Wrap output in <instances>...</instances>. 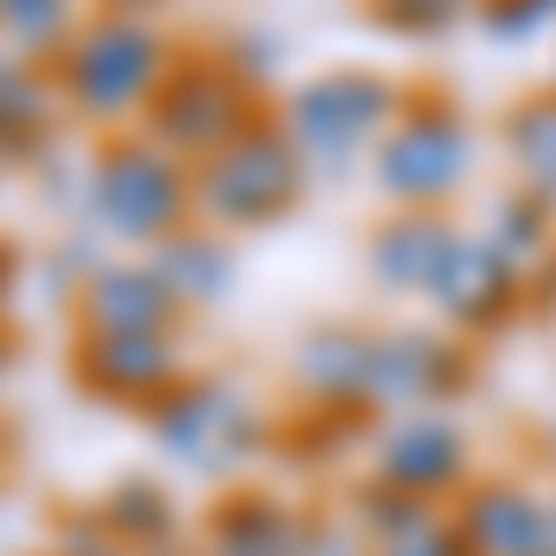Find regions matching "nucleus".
<instances>
[{
    "label": "nucleus",
    "mask_w": 556,
    "mask_h": 556,
    "mask_svg": "<svg viewBox=\"0 0 556 556\" xmlns=\"http://www.w3.org/2000/svg\"><path fill=\"white\" fill-rule=\"evenodd\" d=\"M290 193H298V141H282V134H238L201 172V201L223 223H267Z\"/></svg>",
    "instance_id": "nucleus-1"
},
{
    "label": "nucleus",
    "mask_w": 556,
    "mask_h": 556,
    "mask_svg": "<svg viewBox=\"0 0 556 556\" xmlns=\"http://www.w3.org/2000/svg\"><path fill=\"white\" fill-rule=\"evenodd\" d=\"M149 83H156V38L141 23H97L67 60V89L83 112H127Z\"/></svg>",
    "instance_id": "nucleus-2"
},
{
    "label": "nucleus",
    "mask_w": 556,
    "mask_h": 556,
    "mask_svg": "<svg viewBox=\"0 0 556 556\" xmlns=\"http://www.w3.org/2000/svg\"><path fill=\"white\" fill-rule=\"evenodd\" d=\"M97 208H104L112 230H127V238H156L186 208V178L156 149H112L104 172H97Z\"/></svg>",
    "instance_id": "nucleus-3"
},
{
    "label": "nucleus",
    "mask_w": 556,
    "mask_h": 556,
    "mask_svg": "<svg viewBox=\"0 0 556 556\" xmlns=\"http://www.w3.org/2000/svg\"><path fill=\"white\" fill-rule=\"evenodd\" d=\"M386 119V89L356 83V75H334V83H312L298 97V112H290V134H298L304 156H327V164H342L356 156L371 127Z\"/></svg>",
    "instance_id": "nucleus-4"
},
{
    "label": "nucleus",
    "mask_w": 556,
    "mask_h": 556,
    "mask_svg": "<svg viewBox=\"0 0 556 556\" xmlns=\"http://www.w3.org/2000/svg\"><path fill=\"white\" fill-rule=\"evenodd\" d=\"M460 172H468V134L453 127L445 112L408 119V127L386 141V156H379V178L401 193V201H430V193H445Z\"/></svg>",
    "instance_id": "nucleus-5"
},
{
    "label": "nucleus",
    "mask_w": 556,
    "mask_h": 556,
    "mask_svg": "<svg viewBox=\"0 0 556 556\" xmlns=\"http://www.w3.org/2000/svg\"><path fill=\"white\" fill-rule=\"evenodd\" d=\"M89 319H97V334H164V319H172V282L164 275H141V267H112V275H97L89 282Z\"/></svg>",
    "instance_id": "nucleus-6"
},
{
    "label": "nucleus",
    "mask_w": 556,
    "mask_h": 556,
    "mask_svg": "<svg viewBox=\"0 0 556 556\" xmlns=\"http://www.w3.org/2000/svg\"><path fill=\"white\" fill-rule=\"evenodd\" d=\"M164 134H172L178 149H223V141H238V89L223 83V75H193L164 104Z\"/></svg>",
    "instance_id": "nucleus-7"
},
{
    "label": "nucleus",
    "mask_w": 556,
    "mask_h": 556,
    "mask_svg": "<svg viewBox=\"0 0 556 556\" xmlns=\"http://www.w3.org/2000/svg\"><path fill=\"white\" fill-rule=\"evenodd\" d=\"M89 379L112 393H141V386L172 379V342L164 334H97L89 342Z\"/></svg>",
    "instance_id": "nucleus-8"
},
{
    "label": "nucleus",
    "mask_w": 556,
    "mask_h": 556,
    "mask_svg": "<svg viewBox=\"0 0 556 556\" xmlns=\"http://www.w3.org/2000/svg\"><path fill=\"white\" fill-rule=\"evenodd\" d=\"M386 475H393L408 497H430V490H445V482L460 475V438H453L445 424L401 430V438L386 445Z\"/></svg>",
    "instance_id": "nucleus-9"
},
{
    "label": "nucleus",
    "mask_w": 556,
    "mask_h": 556,
    "mask_svg": "<svg viewBox=\"0 0 556 556\" xmlns=\"http://www.w3.org/2000/svg\"><path fill=\"white\" fill-rule=\"evenodd\" d=\"M542 534H549V513L513 490H490L475 505V549L482 556H542Z\"/></svg>",
    "instance_id": "nucleus-10"
},
{
    "label": "nucleus",
    "mask_w": 556,
    "mask_h": 556,
    "mask_svg": "<svg viewBox=\"0 0 556 556\" xmlns=\"http://www.w3.org/2000/svg\"><path fill=\"white\" fill-rule=\"evenodd\" d=\"M445 253H453V238H445L438 223H424V215H408L401 230L379 238V282H393V290H424V282H438Z\"/></svg>",
    "instance_id": "nucleus-11"
},
{
    "label": "nucleus",
    "mask_w": 556,
    "mask_h": 556,
    "mask_svg": "<svg viewBox=\"0 0 556 556\" xmlns=\"http://www.w3.org/2000/svg\"><path fill=\"white\" fill-rule=\"evenodd\" d=\"M505 282H513V267H505L497 245H453L430 290L453 304V312H490V304L505 298Z\"/></svg>",
    "instance_id": "nucleus-12"
},
{
    "label": "nucleus",
    "mask_w": 556,
    "mask_h": 556,
    "mask_svg": "<svg viewBox=\"0 0 556 556\" xmlns=\"http://www.w3.org/2000/svg\"><path fill=\"white\" fill-rule=\"evenodd\" d=\"M513 149H519V172L534 178L542 193H556V104H527L519 112Z\"/></svg>",
    "instance_id": "nucleus-13"
},
{
    "label": "nucleus",
    "mask_w": 556,
    "mask_h": 556,
    "mask_svg": "<svg viewBox=\"0 0 556 556\" xmlns=\"http://www.w3.org/2000/svg\"><path fill=\"white\" fill-rule=\"evenodd\" d=\"M164 282H172V290H186V298H215V290L230 282V267H223V253H215V245H172Z\"/></svg>",
    "instance_id": "nucleus-14"
},
{
    "label": "nucleus",
    "mask_w": 556,
    "mask_h": 556,
    "mask_svg": "<svg viewBox=\"0 0 556 556\" xmlns=\"http://www.w3.org/2000/svg\"><path fill=\"white\" fill-rule=\"evenodd\" d=\"M0 15H8V30H15L23 45H45V38H60L67 0H0Z\"/></svg>",
    "instance_id": "nucleus-15"
},
{
    "label": "nucleus",
    "mask_w": 556,
    "mask_h": 556,
    "mask_svg": "<svg viewBox=\"0 0 556 556\" xmlns=\"http://www.w3.org/2000/svg\"><path fill=\"white\" fill-rule=\"evenodd\" d=\"M393 8H401V15H416V23H424V15H445V8H453V0H393Z\"/></svg>",
    "instance_id": "nucleus-16"
},
{
    "label": "nucleus",
    "mask_w": 556,
    "mask_h": 556,
    "mask_svg": "<svg viewBox=\"0 0 556 556\" xmlns=\"http://www.w3.org/2000/svg\"><path fill=\"white\" fill-rule=\"evenodd\" d=\"M542 556H556V513H549V534H542Z\"/></svg>",
    "instance_id": "nucleus-17"
}]
</instances>
